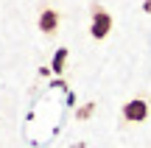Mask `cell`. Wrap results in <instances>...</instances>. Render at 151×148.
I'll use <instances>...</instances> for the list:
<instances>
[{"mask_svg": "<svg viewBox=\"0 0 151 148\" xmlns=\"http://www.w3.org/2000/svg\"><path fill=\"white\" fill-rule=\"evenodd\" d=\"M143 9H146V11H151V0H146V3H143Z\"/></svg>", "mask_w": 151, "mask_h": 148, "instance_id": "8992f818", "label": "cell"}, {"mask_svg": "<svg viewBox=\"0 0 151 148\" xmlns=\"http://www.w3.org/2000/svg\"><path fill=\"white\" fill-rule=\"evenodd\" d=\"M65 59H67V50L59 48V50H56V56H53V70H56V73L65 70Z\"/></svg>", "mask_w": 151, "mask_h": 148, "instance_id": "277c9868", "label": "cell"}, {"mask_svg": "<svg viewBox=\"0 0 151 148\" xmlns=\"http://www.w3.org/2000/svg\"><path fill=\"white\" fill-rule=\"evenodd\" d=\"M59 22H62V17H59V11H56V9L45 6V9L39 11V31H42L45 36H56V31H59Z\"/></svg>", "mask_w": 151, "mask_h": 148, "instance_id": "3957f363", "label": "cell"}, {"mask_svg": "<svg viewBox=\"0 0 151 148\" xmlns=\"http://www.w3.org/2000/svg\"><path fill=\"white\" fill-rule=\"evenodd\" d=\"M146 117H148V104L143 98H134V101H126V104H123V120L143 123Z\"/></svg>", "mask_w": 151, "mask_h": 148, "instance_id": "7a4b0ae2", "label": "cell"}, {"mask_svg": "<svg viewBox=\"0 0 151 148\" xmlns=\"http://www.w3.org/2000/svg\"><path fill=\"white\" fill-rule=\"evenodd\" d=\"M109 31H112V14L101 3H92V25H90L92 39H106Z\"/></svg>", "mask_w": 151, "mask_h": 148, "instance_id": "6da1fadb", "label": "cell"}, {"mask_svg": "<svg viewBox=\"0 0 151 148\" xmlns=\"http://www.w3.org/2000/svg\"><path fill=\"white\" fill-rule=\"evenodd\" d=\"M92 109H95V106H92V104H87L84 109H78V117H81V120H84V117H90V115H92Z\"/></svg>", "mask_w": 151, "mask_h": 148, "instance_id": "5b68a950", "label": "cell"}]
</instances>
